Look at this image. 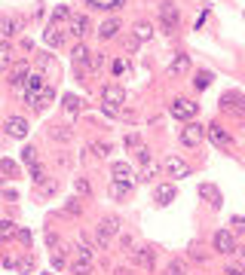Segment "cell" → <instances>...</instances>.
Segmentation results:
<instances>
[{
	"instance_id": "cell-3",
	"label": "cell",
	"mask_w": 245,
	"mask_h": 275,
	"mask_svg": "<svg viewBox=\"0 0 245 275\" xmlns=\"http://www.w3.org/2000/svg\"><path fill=\"white\" fill-rule=\"evenodd\" d=\"M120 232V220L117 217H104L101 223L95 226V238H98V248H108L111 245V238Z\"/></svg>"
},
{
	"instance_id": "cell-30",
	"label": "cell",
	"mask_w": 245,
	"mask_h": 275,
	"mask_svg": "<svg viewBox=\"0 0 245 275\" xmlns=\"http://www.w3.org/2000/svg\"><path fill=\"white\" fill-rule=\"evenodd\" d=\"M59 22H71V9L67 6H59L56 12H52V28H59Z\"/></svg>"
},
{
	"instance_id": "cell-40",
	"label": "cell",
	"mask_w": 245,
	"mask_h": 275,
	"mask_svg": "<svg viewBox=\"0 0 245 275\" xmlns=\"http://www.w3.org/2000/svg\"><path fill=\"white\" fill-rule=\"evenodd\" d=\"M64 211L77 217V214H80V199H67V205H64Z\"/></svg>"
},
{
	"instance_id": "cell-43",
	"label": "cell",
	"mask_w": 245,
	"mask_h": 275,
	"mask_svg": "<svg viewBox=\"0 0 245 275\" xmlns=\"http://www.w3.org/2000/svg\"><path fill=\"white\" fill-rule=\"evenodd\" d=\"M37 64H40L43 70H49V67H52V58H49V55L43 52V55H37Z\"/></svg>"
},
{
	"instance_id": "cell-51",
	"label": "cell",
	"mask_w": 245,
	"mask_h": 275,
	"mask_svg": "<svg viewBox=\"0 0 245 275\" xmlns=\"http://www.w3.org/2000/svg\"><path fill=\"white\" fill-rule=\"evenodd\" d=\"M117 275H129V269H117Z\"/></svg>"
},
{
	"instance_id": "cell-31",
	"label": "cell",
	"mask_w": 245,
	"mask_h": 275,
	"mask_svg": "<svg viewBox=\"0 0 245 275\" xmlns=\"http://www.w3.org/2000/svg\"><path fill=\"white\" fill-rule=\"evenodd\" d=\"M49 138H52V141H71V128L59 125V128H52V132H49Z\"/></svg>"
},
{
	"instance_id": "cell-48",
	"label": "cell",
	"mask_w": 245,
	"mask_h": 275,
	"mask_svg": "<svg viewBox=\"0 0 245 275\" xmlns=\"http://www.w3.org/2000/svg\"><path fill=\"white\" fill-rule=\"evenodd\" d=\"M52 266L61 269V266H64V257H61V254H52Z\"/></svg>"
},
{
	"instance_id": "cell-18",
	"label": "cell",
	"mask_w": 245,
	"mask_h": 275,
	"mask_svg": "<svg viewBox=\"0 0 245 275\" xmlns=\"http://www.w3.org/2000/svg\"><path fill=\"white\" fill-rule=\"evenodd\" d=\"M71 55H74L77 70H83V67H89V64H92V52H89V46H83V43H80V46H74V52H71Z\"/></svg>"
},
{
	"instance_id": "cell-47",
	"label": "cell",
	"mask_w": 245,
	"mask_h": 275,
	"mask_svg": "<svg viewBox=\"0 0 245 275\" xmlns=\"http://www.w3.org/2000/svg\"><path fill=\"white\" fill-rule=\"evenodd\" d=\"M126 147H135V150H138V147H141V141H138V135H126Z\"/></svg>"
},
{
	"instance_id": "cell-25",
	"label": "cell",
	"mask_w": 245,
	"mask_h": 275,
	"mask_svg": "<svg viewBox=\"0 0 245 275\" xmlns=\"http://www.w3.org/2000/svg\"><path fill=\"white\" fill-rule=\"evenodd\" d=\"M150 37H153V28H150L147 22H138V25H135V40H138V43L150 40Z\"/></svg>"
},
{
	"instance_id": "cell-15",
	"label": "cell",
	"mask_w": 245,
	"mask_h": 275,
	"mask_svg": "<svg viewBox=\"0 0 245 275\" xmlns=\"http://www.w3.org/2000/svg\"><path fill=\"white\" fill-rule=\"evenodd\" d=\"M22 18H15V15H3L0 18V37H12V34H19L22 31Z\"/></svg>"
},
{
	"instance_id": "cell-37",
	"label": "cell",
	"mask_w": 245,
	"mask_h": 275,
	"mask_svg": "<svg viewBox=\"0 0 245 275\" xmlns=\"http://www.w3.org/2000/svg\"><path fill=\"white\" fill-rule=\"evenodd\" d=\"M166 275H187V269H184V263H178V260H172V263L166 266Z\"/></svg>"
},
{
	"instance_id": "cell-26",
	"label": "cell",
	"mask_w": 245,
	"mask_h": 275,
	"mask_svg": "<svg viewBox=\"0 0 245 275\" xmlns=\"http://www.w3.org/2000/svg\"><path fill=\"white\" fill-rule=\"evenodd\" d=\"M15 232H19V226H15L12 220H0V242H6V238H12Z\"/></svg>"
},
{
	"instance_id": "cell-12",
	"label": "cell",
	"mask_w": 245,
	"mask_h": 275,
	"mask_svg": "<svg viewBox=\"0 0 245 275\" xmlns=\"http://www.w3.org/2000/svg\"><path fill=\"white\" fill-rule=\"evenodd\" d=\"M132 263H135V266H141V269H153V263H156V251H153L150 245L132 251Z\"/></svg>"
},
{
	"instance_id": "cell-49",
	"label": "cell",
	"mask_w": 245,
	"mask_h": 275,
	"mask_svg": "<svg viewBox=\"0 0 245 275\" xmlns=\"http://www.w3.org/2000/svg\"><path fill=\"white\" fill-rule=\"evenodd\" d=\"M233 223H236L239 232H245V217H233Z\"/></svg>"
},
{
	"instance_id": "cell-42",
	"label": "cell",
	"mask_w": 245,
	"mask_h": 275,
	"mask_svg": "<svg viewBox=\"0 0 245 275\" xmlns=\"http://www.w3.org/2000/svg\"><path fill=\"white\" fill-rule=\"evenodd\" d=\"M135 156H138V162H144V165L150 162V150H147V147H138V153H135Z\"/></svg>"
},
{
	"instance_id": "cell-46",
	"label": "cell",
	"mask_w": 245,
	"mask_h": 275,
	"mask_svg": "<svg viewBox=\"0 0 245 275\" xmlns=\"http://www.w3.org/2000/svg\"><path fill=\"white\" fill-rule=\"evenodd\" d=\"M46 245L49 248H59V235L56 232H46Z\"/></svg>"
},
{
	"instance_id": "cell-38",
	"label": "cell",
	"mask_w": 245,
	"mask_h": 275,
	"mask_svg": "<svg viewBox=\"0 0 245 275\" xmlns=\"http://www.w3.org/2000/svg\"><path fill=\"white\" fill-rule=\"evenodd\" d=\"M89 269H92V263H86V260H77V263L71 266L74 275H89Z\"/></svg>"
},
{
	"instance_id": "cell-4",
	"label": "cell",
	"mask_w": 245,
	"mask_h": 275,
	"mask_svg": "<svg viewBox=\"0 0 245 275\" xmlns=\"http://www.w3.org/2000/svg\"><path fill=\"white\" fill-rule=\"evenodd\" d=\"M178 6L172 3V0H163L160 3V25H163V31L166 34H175V28H178Z\"/></svg>"
},
{
	"instance_id": "cell-29",
	"label": "cell",
	"mask_w": 245,
	"mask_h": 275,
	"mask_svg": "<svg viewBox=\"0 0 245 275\" xmlns=\"http://www.w3.org/2000/svg\"><path fill=\"white\" fill-rule=\"evenodd\" d=\"M212 80H215V77H212V70H199V73H196V80H193V86H196V89H208V86H212Z\"/></svg>"
},
{
	"instance_id": "cell-20",
	"label": "cell",
	"mask_w": 245,
	"mask_h": 275,
	"mask_svg": "<svg viewBox=\"0 0 245 275\" xmlns=\"http://www.w3.org/2000/svg\"><path fill=\"white\" fill-rule=\"evenodd\" d=\"M15 64V55H12V46L9 43H0V70H9Z\"/></svg>"
},
{
	"instance_id": "cell-28",
	"label": "cell",
	"mask_w": 245,
	"mask_h": 275,
	"mask_svg": "<svg viewBox=\"0 0 245 275\" xmlns=\"http://www.w3.org/2000/svg\"><path fill=\"white\" fill-rule=\"evenodd\" d=\"M31 180L37 183V187H40V183H46V168H43L40 162H34V165H31Z\"/></svg>"
},
{
	"instance_id": "cell-2",
	"label": "cell",
	"mask_w": 245,
	"mask_h": 275,
	"mask_svg": "<svg viewBox=\"0 0 245 275\" xmlns=\"http://www.w3.org/2000/svg\"><path fill=\"white\" fill-rule=\"evenodd\" d=\"M101 101L108 104V113H114V110H120L122 104H126V89L117 86V83L104 86V89H101Z\"/></svg>"
},
{
	"instance_id": "cell-8",
	"label": "cell",
	"mask_w": 245,
	"mask_h": 275,
	"mask_svg": "<svg viewBox=\"0 0 245 275\" xmlns=\"http://www.w3.org/2000/svg\"><path fill=\"white\" fill-rule=\"evenodd\" d=\"M175 199H178V187H175V183H160V187H153V202L156 205H172Z\"/></svg>"
},
{
	"instance_id": "cell-32",
	"label": "cell",
	"mask_w": 245,
	"mask_h": 275,
	"mask_svg": "<svg viewBox=\"0 0 245 275\" xmlns=\"http://www.w3.org/2000/svg\"><path fill=\"white\" fill-rule=\"evenodd\" d=\"M80 107H83V101H80L77 95H64V110H71V113H80Z\"/></svg>"
},
{
	"instance_id": "cell-7",
	"label": "cell",
	"mask_w": 245,
	"mask_h": 275,
	"mask_svg": "<svg viewBox=\"0 0 245 275\" xmlns=\"http://www.w3.org/2000/svg\"><path fill=\"white\" fill-rule=\"evenodd\" d=\"M196 193H199V199H202V202H208L212 208H221V205H224V196H221V190L215 187V183H199Z\"/></svg>"
},
{
	"instance_id": "cell-14",
	"label": "cell",
	"mask_w": 245,
	"mask_h": 275,
	"mask_svg": "<svg viewBox=\"0 0 245 275\" xmlns=\"http://www.w3.org/2000/svg\"><path fill=\"white\" fill-rule=\"evenodd\" d=\"M28 61H19V64H12V73H9V86L12 89H25V83H28Z\"/></svg>"
},
{
	"instance_id": "cell-9",
	"label": "cell",
	"mask_w": 245,
	"mask_h": 275,
	"mask_svg": "<svg viewBox=\"0 0 245 275\" xmlns=\"http://www.w3.org/2000/svg\"><path fill=\"white\" fill-rule=\"evenodd\" d=\"M215 251H218V254H236L239 248H236V238H233V232L218 229V232H215Z\"/></svg>"
},
{
	"instance_id": "cell-16",
	"label": "cell",
	"mask_w": 245,
	"mask_h": 275,
	"mask_svg": "<svg viewBox=\"0 0 245 275\" xmlns=\"http://www.w3.org/2000/svg\"><path fill=\"white\" fill-rule=\"evenodd\" d=\"M67 31L83 40V37L89 34V18H86V15H71V22H67Z\"/></svg>"
},
{
	"instance_id": "cell-34",
	"label": "cell",
	"mask_w": 245,
	"mask_h": 275,
	"mask_svg": "<svg viewBox=\"0 0 245 275\" xmlns=\"http://www.w3.org/2000/svg\"><path fill=\"white\" fill-rule=\"evenodd\" d=\"M74 190H77L80 196H89V193H92V187H89V180H86V177H77V180H74Z\"/></svg>"
},
{
	"instance_id": "cell-6",
	"label": "cell",
	"mask_w": 245,
	"mask_h": 275,
	"mask_svg": "<svg viewBox=\"0 0 245 275\" xmlns=\"http://www.w3.org/2000/svg\"><path fill=\"white\" fill-rule=\"evenodd\" d=\"M202 135H205V128H202L199 122H187V125L181 128V144H184V147H199V144H202Z\"/></svg>"
},
{
	"instance_id": "cell-41",
	"label": "cell",
	"mask_w": 245,
	"mask_h": 275,
	"mask_svg": "<svg viewBox=\"0 0 245 275\" xmlns=\"http://www.w3.org/2000/svg\"><path fill=\"white\" fill-rule=\"evenodd\" d=\"M31 269H34V260H31V257H25V260H19V272H22V275H28Z\"/></svg>"
},
{
	"instance_id": "cell-19",
	"label": "cell",
	"mask_w": 245,
	"mask_h": 275,
	"mask_svg": "<svg viewBox=\"0 0 245 275\" xmlns=\"http://www.w3.org/2000/svg\"><path fill=\"white\" fill-rule=\"evenodd\" d=\"M117 31H120V18H108V22H101L98 37L101 40H111V37H117Z\"/></svg>"
},
{
	"instance_id": "cell-33",
	"label": "cell",
	"mask_w": 245,
	"mask_h": 275,
	"mask_svg": "<svg viewBox=\"0 0 245 275\" xmlns=\"http://www.w3.org/2000/svg\"><path fill=\"white\" fill-rule=\"evenodd\" d=\"M156 174H160V165H156V162L150 165V162H147V165H144V171H141V180H147V183H150Z\"/></svg>"
},
{
	"instance_id": "cell-44",
	"label": "cell",
	"mask_w": 245,
	"mask_h": 275,
	"mask_svg": "<svg viewBox=\"0 0 245 275\" xmlns=\"http://www.w3.org/2000/svg\"><path fill=\"white\" fill-rule=\"evenodd\" d=\"M227 275H245V266L233 263V266H227Z\"/></svg>"
},
{
	"instance_id": "cell-27",
	"label": "cell",
	"mask_w": 245,
	"mask_h": 275,
	"mask_svg": "<svg viewBox=\"0 0 245 275\" xmlns=\"http://www.w3.org/2000/svg\"><path fill=\"white\" fill-rule=\"evenodd\" d=\"M43 37H46V43H49V46H61V43H64V34H61L59 28H52V25H49V31H46Z\"/></svg>"
},
{
	"instance_id": "cell-10",
	"label": "cell",
	"mask_w": 245,
	"mask_h": 275,
	"mask_svg": "<svg viewBox=\"0 0 245 275\" xmlns=\"http://www.w3.org/2000/svg\"><path fill=\"white\" fill-rule=\"evenodd\" d=\"M205 135L212 138V144L218 147V150H227V147H233L230 132H227V128H221V125H208V128H205Z\"/></svg>"
},
{
	"instance_id": "cell-36",
	"label": "cell",
	"mask_w": 245,
	"mask_h": 275,
	"mask_svg": "<svg viewBox=\"0 0 245 275\" xmlns=\"http://www.w3.org/2000/svg\"><path fill=\"white\" fill-rule=\"evenodd\" d=\"M0 171L3 174H19V165H15L12 159H0Z\"/></svg>"
},
{
	"instance_id": "cell-11",
	"label": "cell",
	"mask_w": 245,
	"mask_h": 275,
	"mask_svg": "<svg viewBox=\"0 0 245 275\" xmlns=\"http://www.w3.org/2000/svg\"><path fill=\"white\" fill-rule=\"evenodd\" d=\"M163 168L169 171V177H187V174H190V165H187L181 156H166Z\"/></svg>"
},
{
	"instance_id": "cell-21",
	"label": "cell",
	"mask_w": 245,
	"mask_h": 275,
	"mask_svg": "<svg viewBox=\"0 0 245 275\" xmlns=\"http://www.w3.org/2000/svg\"><path fill=\"white\" fill-rule=\"evenodd\" d=\"M187 70H190V58H187V55H178V58L169 64V73H172V77H181V73H187Z\"/></svg>"
},
{
	"instance_id": "cell-5",
	"label": "cell",
	"mask_w": 245,
	"mask_h": 275,
	"mask_svg": "<svg viewBox=\"0 0 245 275\" xmlns=\"http://www.w3.org/2000/svg\"><path fill=\"white\" fill-rule=\"evenodd\" d=\"M169 110H172V116H175V119H187V122H190V119L196 116V110H199V107L190 101V98H175Z\"/></svg>"
},
{
	"instance_id": "cell-22",
	"label": "cell",
	"mask_w": 245,
	"mask_h": 275,
	"mask_svg": "<svg viewBox=\"0 0 245 275\" xmlns=\"http://www.w3.org/2000/svg\"><path fill=\"white\" fill-rule=\"evenodd\" d=\"M132 193V183H122V180H111V196L114 199H126Z\"/></svg>"
},
{
	"instance_id": "cell-24",
	"label": "cell",
	"mask_w": 245,
	"mask_h": 275,
	"mask_svg": "<svg viewBox=\"0 0 245 275\" xmlns=\"http://www.w3.org/2000/svg\"><path fill=\"white\" fill-rule=\"evenodd\" d=\"M89 6H95V9H120L126 0H86Z\"/></svg>"
},
{
	"instance_id": "cell-45",
	"label": "cell",
	"mask_w": 245,
	"mask_h": 275,
	"mask_svg": "<svg viewBox=\"0 0 245 275\" xmlns=\"http://www.w3.org/2000/svg\"><path fill=\"white\" fill-rule=\"evenodd\" d=\"M15 235H19V242H22V245H31V232H28V229H19Z\"/></svg>"
},
{
	"instance_id": "cell-50",
	"label": "cell",
	"mask_w": 245,
	"mask_h": 275,
	"mask_svg": "<svg viewBox=\"0 0 245 275\" xmlns=\"http://www.w3.org/2000/svg\"><path fill=\"white\" fill-rule=\"evenodd\" d=\"M126 70V61H114V73H122Z\"/></svg>"
},
{
	"instance_id": "cell-23",
	"label": "cell",
	"mask_w": 245,
	"mask_h": 275,
	"mask_svg": "<svg viewBox=\"0 0 245 275\" xmlns=\"http://www.w3.org/2000/svg\"><path fill=\"white\" fill-rule=\"evenodd\" d=\"M56 98V89L52 86H43L40 92H37V110H43V107H49V101Z\"/></svg>"
},
{
	"instance_id": "cell-39",
	"label": "cell",
	"mask_w": 245,
	"mask_h": 275,
	"mask_svg": "<svg viewBox=\"0 0 245 275\" xmlns=\"http://www.w3.org/2000/svg\"><path fill=\"white\" fill-rule=\"evenodd\" d=\"M92 150H95L98 156H108V153H111V144H108V141H95V144H92Z\"/></svg>"
},
{
	"instance_id": "cell-1",
	"label": "cell",
	"mask_w": 245,
	"mask_h": 275,
	"mask_svg": "<svg viewBox=\"0 0 245 275\" xmlns=\"http://www.w3.org/2000/svg\"><path fill=\"white\" fill-rule=\"evenodd\" d=\"M221 110L233 113L236 119H245V95L242 92H224L221 95Z\"/></svg>"
},
{
	"instance_id": "cell-17",
	"label": "cell",
	"mask_w": 245,
	"mask_h": 275,
	"mask_svg": "<svg viewBox=\"0 0 245 275\" xmlns=\"http://www.w3.org/2000/svg\"><path fill=\"white\" fill-rule=\"evenodd\" d=\"M111 177L122 180V183H132V165L129 162H114L111 165Z\"/></svg>"
},
{
	"instance_id": "cell-35",
	"label": "cell",
	"mask_w": 245,
	"mask_h": 275,
	"mask_svg": "<svg viewBox=\"0 0 245 275\" xmlns=\"http://www.w3.org/2000/svg\"><path fill=\"white\" fill-rule=\"evenodd\" d=\"M22 162H25L28 168H31V165L37 162V150H34V147H25V150H22Z\"/></svg>"
},
{
	"instance_id": "cell-13",
	"label": "cell",
	"mask_w": 245,
	"mask_h": 275,
	"mask_svg": "<svg viewBox=\"0 0 245 275\" xmlns=\"http://www.w3.org/2000/svg\"><path fill=\"white\" fill-rule=\"evenodd\" d=\"M6 135L15 138V141H22V138L28 135V119H25V116H9V119H6Z\"/></svg>"
}]
</instances>
